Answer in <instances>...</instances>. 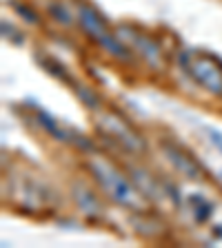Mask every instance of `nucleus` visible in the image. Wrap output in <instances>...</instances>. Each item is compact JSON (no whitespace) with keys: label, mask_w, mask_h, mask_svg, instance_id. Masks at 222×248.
I'll return each instance as SVG.
<instances>
[{"label":"nucleus","mask_w":222,"mask_h":248,"mask_svg":"<svg viewBox=\"0 0 222 248\" xmlns=\"http://www.w3.org/2000/svg\"><path fill=\"white\" fill-rule=\"evenodd\" d=\"M100 177H102L104 184L109 186V191H111V197H114V200H118L120 204H131V202H134V191L127 186V182H124L122 177H118V173L109 170L107 177L104 175H100Z\"/></svg>","instance_id":"nucleus-1"}]
</instances>
